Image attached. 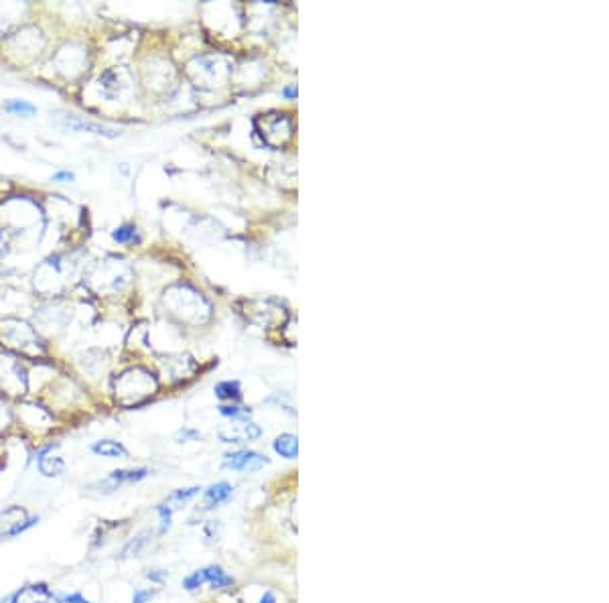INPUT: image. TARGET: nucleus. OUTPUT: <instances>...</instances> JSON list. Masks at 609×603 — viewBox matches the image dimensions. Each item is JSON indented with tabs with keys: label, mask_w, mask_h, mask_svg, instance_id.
Listing matches in <instances>:
<instances>
[{
	"label": "nucleus",
	"mask_w": 609,
	"mask_h": 603,
	"mask_svg": "<svg viewBox=\"0 0 609 603\" xmlns=\"http://www.w3.org/2000/svg\"><path fill=\"white\" fill-rule=\"evenodd\" d=\"M268 459L256 451H236V453H228L223 457V467L234 469V471H256V469L264 467Z\"/></svg>",
	"instance_id": "obj_1"
},
{
	"label": "nucleus",
	"mask_w": 609,
	"mask_h": 603,
	"mask_svg": "<svg viewBox=\"0 0 609 603\" xmlns=\"http://www.w3.org/2000/svg\"><path fill=\"white\" fill-rule=\"evenodd\" d=\"M61 122H63V126L72 128L75 132H92V135L106 137V139H116V137H120V132H118L116 128H110V126L98 124V122H90V120L77 118V116H68V118H63Z\"/></svg>",
	"instance_id": "obj_2"
},
{
	"label": "nucleus",
	"mask_w": 609,
	"mask_h": 603,
	"mask_svg": "<svg viewBox=\"0 0 609 603\" xmlns=\"http://www.w3.org/2000/svg\"><path fill=\"white\" fill-rule=\"evenodd\" d=\"M53 600V593L45 583H33L27 587H21L12 597L10 603H47Z\"/></svg>",
	"instance_id": "obj_3"
},
{
	"label": "nucleus",
	"mask_w": 609,
	"mask_h": 603,
	"mask_svg": "<svg viewBox=\"0 0 609 603\" xmlns=\"http://www.w3.org/2000/svg\"><path fill=\"white\" fill-rule=\"evenodd\" d=\"M92 451L100 457H108V459H126L128 457V449L114 441V439H102V441H96L92 445Z\"/></svg>",
	"instance_id": "obj_4"
},
{
	"label": "nucleus",
	"mask_w": 609,
	"mask_h": 603,
	"mask_svg": "<svg viewBox=\"0 0 609 603\" xmlns=\"http://www.w3.org/2000/svg\"><path fill=\"white\" fill-rule=\"evenodd\" d=\"M148 475V469L146 467H137V469H114L106 480H110L114 486H120V484H137Z\"/></svg>",
	"instance_id": "obj_5"
},
{
	"label": "nucleus",
	"mask_w": 609,
	"mask_h": 603,
	"mask_svg": "<svg viewBox=\"0 0 609 603\" xmlns=\"http://www.w3.org/2000/svg\"><path fill=\"white\" fill-rule=\"evenodd\" d=\"M37 465L45 477H59L66 471V462L55 455H43L41 459H37Z\"/></svg>",
	"instance_id": "obj_6"
},
{
	"label": "nucleus",
	"mask_w": 609,
	"mask_h": 603,
	"mask_svg": "<svg viewBox=\"0 0 609 603\" xmlns=\"http://www.w3.org/2000/svg\"><path fill=\"white\" fill-rule=\"evenodd\" d=\"M230 497H232V486L228 482H219L206 492V504L208 508H214L219 504H226Z\"/></svg>",
	"instance_id": "obj_7"
},
{
	"label": "nucleus",
	"mask_w": 609,
	"mask_h": 603,
	"mask_svg": "<svg viewBox=\"0 0 609 603\" xmlns=\"http://www.w3.org/2000/svg\"><path fill=\"white\" fill-rule=\"evenodd\" d=\"M201 577H203V583H210L214 589H221V587H228L234 583V579L230 575H226L219 567L201 569Z\"/></svg>",
	"instance_id": "obj_8"
},
{
	"label": "nucleus",
	"mask_w": 609,
	"mask_h": 603,
	"mask_svg": "<svg viewBox=\"0 0 609 603\" xmlns=\"http://www.w3.org/2000/svg\"><path fill=\"white\" fill-rule=\"evenodd\" d=\"M274 451L281 455V457H287V459H294L297 453H299V441L294 435H281L277 437L274 441Z\"/></svg>",
	"instance_id": "obj_9"
},
{
	"label": "nucleus",
	"mask_w": 609,
	"mask_h": 603,
	"mask_svg": "<svg viewBox=\"0 0 609 603\" xmlns=\"http://www.w3.org/2000/svg\"><path fill=\"white\" fill-rule=\"evenodd\" d=\"M215 396L219 400H240L242 398V392H240V384L234 380V382H219L215 386Z\"/></svg>",
	"instance_id": "obj_10"
},
{
	"label": "nucleus",
	"mask_w": 609,
	"mask_h": 603,
	"mask_svg": "<svg viewBox=\"0 0 609 603\" xmlns=\"http://www.w3.org/2000/svg\"><path fill=\"white\" fill-rule=\"evenodd\" d=\"M2 108H4V112L14 114V116H33L37 112V108L27 100H8L2 104Z\"/></svg>",
	"instance_id": "obj_11"
},
{
	"label": "nucleus",
	"mask_w": 609,
	"mask_h": 603,
	"mask_svg": "<svg viewBox=\"0 0 609 603\" xmlns=\"http://www.w3.org/2000/svg\"><path fill=\"white\" fill-rule=\"evenodd\" d=\"M112 238H114L118 244H128V242H134V240H139V236H137V226H134V224H124V226H118V228L112 232Z\"/></svg>",
	"instance_id": "obj_12"
},
{
	"label": "nucleus",
	"mask_w": 609,
	"mask_h": 603,
	"mask_svg": "<svg viewBox=\"0 0 609 603\" xmlns=\"http://www.w3.org/2000/svg\"><path fill=\"white\" fill-rule=\"evenodd\" d=\"M100 86H102V90H104V94H106L108 98H112L114 92H118V73L114 70L104 71L100 75Z\"/></svg>",
	"instance_id": "obj_13"
},
{
	"label": "nucleus",
	"mask_w": 609,
	"mask_h": 603,
	"mask_svg": "<svg viewBox=\"0 0 609 603\" xmlns=\"http://www.w3.org/2000/svg\"><path fill=\"white\" fill-rule=\"evenodd\" d=\"M219 413L228 419H248L250 417V411L248 408H242V406H219Z\"/></svg>",
	"instance_id": "obj_14"
},
{
	"label": "nucleus",
	"mask_w": 609,
	"mask_h": 603,
	"mask_svg": "<svg viewBox=\"0 0 609 603\" xmlns=\"http://www.w3.org/2000/svg\"><path fill=\"white\" fill-rule=\"evenodd\" d=\"M157 514H159V518H161L159 534H165L169 528H171V518H173L171 508H167V506H157Z\"/></svg>",
	"instance_id": "obj_15"
},
{
	"label": "nucleus",
	"mask_w": 609,
	"mask_h": 603,
	"mask_svg": "<svg viewBox=\"0 0 609 603\" xmlns=\"http://www.w3.org/2000/svg\"><path fill=\"white\" fill-rule=\"evenodd\" d=\"M201 585H203L201 571H195V573H191L189 577H185V579H183V587H185L187 591H195V589H199Z\"/></svg>",
	"instance_id": "obj_16"
},
{
	"label": "nucleus",
	"mask_w": 609,
	"mask_h": 603,
	"mask_svg": "<svg viewBox=\"0 0 609 603\" xmlns=\"http://www.w3.org/2000/svg\"><path fill=\"white\" fill-rule=\"evenodd\" d=\"M199 490L201 488H187V490H177L171 500H175V502H187V500H191L193 496H197L199 494Z\"/></svg>",
	"instance_id": "obj_17"
},
{
	"label": "nucleus",
	"mask_w": 609,
	"mask_h": 603,
	"mask_svg": "<svg viewBox=\"0 0 609 603\" xmlns=\"http://www.w3.org/2000/svg\"><path fill=\"white\" fill-rule=\"evenodd\" d=\"M152 597H154L152 589H137L132 593V603H148Z\"/></svg>",
	"instance_id": "obj_18"
},
{
	"label": "nucleus",
	"mask_w": 609,
	"mask_h": 603,
	"mask_svg": "<svg viewBox=\"0 0 609 603\" xmlns=\"http://www.w3.org/2000/svg\"><path fill=\"white\" fill-rule=\"evenodd\" d=\"M59 603H92V602L86 600L81 593H68V595H61V597H59Z\"/></svg>",
	"instance_id": "obj_19"
},
{
	"label": "nucleus",
	"mask_w": 609,
	"mask_h": 603,
	"mask_svg": "<svg viewBox=\"0 0 609 603\" xmlns=\"http://www.w3.org/2000/svg\"><path fill=\"white\" fill-rule=\"evenodd\" d=\"M73 179H75V175L72 171H57V173H53L51 181H55V183H72Z\"/></svg>",
	"instance_id": "obj_20"
},
{
	"label": "nucleus",
	"mask_w": 609,
	"mask_h": 603,
	"mask_svg": "<svg viewBox=\"0 0 609 603\" xmlns=\"http://www.w3.org/2000/svg\"><path fill=\"white\" fill-rule=\"evenodd\" d=\"M283 96L288 98V100H294V98H297V88H294V86H288V88L283 90Z\"/></svg>",
	"instance_id": "obj_21"
},
{
	"label": "nucleus",
	"mask_w": 609,
	"mask_h": 603,
	"mask_svg": "<svg viewBox=\"0 0 609 603\" xmlns=\"http://www.w3.org/2000/svg\"><path fill=\"white\" fill-rule=\"evenodd\" d=\"M146 577L152 581H161V579H165V571H150V573H146Z\"/></svg>",
	"instance_id": "obj_22"
},
{
	"label": "nucleus",
	"mask_w": 609,
	"mask_h": 603,
	"mask_svg": "<svg viewBox=\"0 0 609 603\" xmlns=\"http://www.w3.org/2000/svg\"><path fill=\"white\" fill-rule=\"evenodd\" d=\"M260 603H277V597H274V593H272V591H266V593L262 595Z\"/></svg>",
	"instance_id": "obj_23"
}]
</instances>
